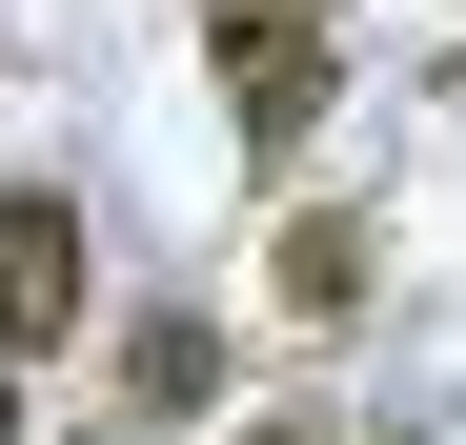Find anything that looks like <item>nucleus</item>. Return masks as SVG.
<instances>
[{"instance_id": "1", "label": "nucleus", "mask_w": 466, "mask_h": 445, "mask_svg": "<svg viewBox=\"0 0 466 445\" xmlns=\"http://www.w3.org/2000/svg\"><path fill=\"white\" fill-rule=\"evenodd\" d=\"M203 61H223V122H244L264 163L325 122V0H223V21H203Z\"/></svg>"}, {"instance_id": "2", "label": "nucleus", "mask_w": 466, "mask_h": 445, "mask_svg": "<svg viewBox=\"0 0 466 445\" xmlns=\"http://www.w3.org/2000/svg\"><path fill=\"white\" fill-rule=\"evenodd\" d=\"M82 324V203L61 183H0V364Z\"/></svg>"}, {"instance_id": "3", "label": "nucleus", "mask_w": 466, "mask_h": 445, "mask_svg": "<svg viewBox=\"0 0 466 445\" xmlns=\"http://www.w3.org/2000/svg\"><path fill=\"white\" fill-rule=\"evenodd\" d=\"M365 283H385V243H365V222H345V203H284L264 304H284V324H365Z\"/></svg>"}, {"instance_id": "4", "label": "nucleus", "mask_w": 466, "mask_h": 445, "mask_svg": "<svg viewBox=\"0 0 466 445\" xmlns=\"http://www.w3.org/2000/svg\"><path fill=\"white\" fill-rule=\"evenodd\" d=\"M122 385H142V425H163V405L223 385V344H203V324H142V344H122Z\"/></svg>"}, {"instance_id": "5", "label": "nucleus", "mask_w": 466, "mask_h": 445, "mask_svg": "<svg viewBox=\"0 0 466 445\" xmlns=\"http://www.w3.org/2000/svg\"><path fill=\"white\" fill-rule=\"evenodd\" d=\"M0 445H41V405H21V364H0Z\"/></svg>"}, {"instance_id": "6", "label": "nucleus", "mask_w": 466, "mask_h": 445, "mask_svg": "<svg viewBox=\"0 0 466 445\" xmlns=\"http://www.w3.org/2000/svg\"><path fill=\"white\" fill-rule=\"evenodd\" d=\"M264 445H325V425H264Z\"/></svg>"}]
</instances>
